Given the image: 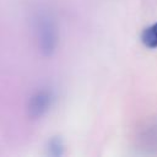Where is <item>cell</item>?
<instances>
[{
    "label": "cell",
    "mask_w": 157,
    "mask_h": 157,
    "mask_svg": "<svg viewBox=\"0 0 157 157\" xmlns=\"http://www.w3.org/2000/svg\"><path fill=\"white\" fill-rule=\"evenodd\" d=\"M142 42L148 48H157V22L147 27L142 33Z\"/></svg>",
    "instance_id": "cell-1"
}]
</instances>
